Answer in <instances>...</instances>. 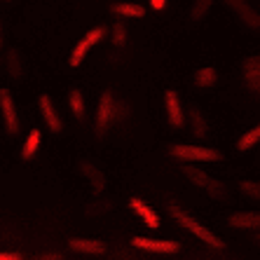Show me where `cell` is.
Segmentation results:
<instances>
[{
	"mask_svg": "<svg viewBox=\"0 0 260 260\" xmlns=\"http://www.w3.org/2000/svg\"><path fill=\"white\" fill-rule=\"evenodd\" d=\"M129 115V106L124 101H117L113 91H103L96 106V120H94V132L99 136L108 132L110 127H115L117 122H122Z\"/></svg>",
	"mask_w": 260,
	"mask_h": 260,
	"instance_id": "1",
	"label": "cell"
},
{
	"mask_svg": "<svg viewBox=\"0 0 260 260\" xmlns=\"http://www.w3.org/2000/svg\"><path fill=\"white\" fill-rule=\"evenodd\" d=\"M169 216L176 220V225H178V228H183V230L192 232V235L197 237L202 244H206V246L216 248V251H223V248H225V242L220 239V237H216L211 230H209V228H206V225H202L197 218H192L188 211H183L181 206L171 204V206H169Z\"/></svg>",
	"mask_w": 260,
	"mask_h": 260,
	"instance_id": "2",
	"label": "cell"
},
{
	"mask_svg": "<svg viewBox=\"0 0 260 260\" xmlns=\"http://www.w3.org/2000/svg\"><path fill=\"white\" fill-rule=\"evenodd\" d=\"M169 155L178 162L200 164V162H218L223 157L220 150L209 148V145H194V143H174L169 145Z\"/></svg>",
	"mask_w": 260,
	"mask_h": 260,
	"instance_id": "3",
	"label": "cell"
},
{
	"mask_svg": "<svg viewBox=\"0 0 260 260\" xmlns=\"http://www.w3.org/2000/svg\"><path fill=\"white\" fill-rule=\"evenodd\" d=\"M103 38H106V28H103V26H96V28L87 30L85 36L80 38V43L71 49V56H68V63H71V68H78L80 63L85 61V56L89 54V52L96 47L99 43H101Z\"/></svg>",
	"mask_w": 260,
	"mask_h": 260,
	"instance_id": "4",
	"label": "cell"
},
{
	"mask_svg": "<svg viewBox=\"0 0 260 260\" xmlns=\"http://www.w3.org/2000/svg\"><path fill=\"white\" fill-rule=\"evenodd\" d=\"M132 246L155 255H176L181 251V244L174 239H150V237H132Z\"/></svg>",
	"mask_w": 260,
	"mask_h": 260,
	"instance_id": "5",
	"label": "cell"
},
{
	"mask_svg": "<svg viewBox=\"0 0 260 260\" xmlns=\"http://www.w3.org/2000/svg\"><path fill=\"white\" fill-rule=\"evenodd\" d=\"M164 113H167V120L174 129H183L188 124V117H185V110H183L181 96L176 89H167L164 91Z\"/></svg>",
	"mask_w": 260,
	"mask_h": 260,
	"instance_id": "6",
	"label": "cell"
},
{
	"mask_svg": "<svg viewBox=\"0 0 260 260\" xmlns=\"http://www.w3.org/2000/svg\"><path fill=\"white\" fill-rule=\"evenodd\" d=\"M185 176L188 178H192L194 185H200V188H204L206 192L211 194L213 200H223L225 197V185L220 181H216V178H211L209 174H204L202 169H194V167H185Z\"/></svg>",
	"mask_w": 260,
	"mask_h": 260,
	"instance_id": "7",
	"label": "cell"
},
{
	"mask_svg": "<svg viewBox=\"0 0 260 260\" xmlns=\"http://www.w3.org/2000/svg\"><path fill=\"white\" fill-rule=\"evenodd\" d=\"M0 115H3V122H5V129L10 134L19 132V113H17V103H14V96L10 94V89H0Z\"/></svg>",
	"mask_w": 260,
	"mask_h": 260,
	"instance_id": "8",
	"label": "cell"
},
{
	"mask_svg": "<svg viewBox=\"0 0 260 260\" xmlns=\"http://www.w3.org/2000/svg\"><path fill=\"white\" fill-rule=\"evenodd\" d=\"M38 108H40V115H43V122L47 124V129L52 134H61L63 132V122H61V115L56 110L54 101L49 94H40L38 96Z\"/></svg>",
	"mask_w": 260,
	"mask_h": 260,
	"instance_id": "9",
	"label": "cell"
},
{
	"mask_svg": "<svg viewBox=\"0 0 260 260\" xmlns=\"http://www.w3.org/2000/svg\"><path fill=\"white\" fill-rule=\"evenodd\" d=\"M225 5L230 7L232 12L239 17V21H244L248 28H260V14L248 5L246 0H225Z\"/></svg>",
	"mask_w": 260,
	"mask_h": 260,
	"instance_id": "10",
	"label": "cell"
},
{
	"mask_svg": "<svg viewBox=\"0 0 260 260\" xmlns=\"http://www.w3.org/2000/svg\"><path fill=\"white\" fill-rule=\"evenodd\" d=\"M242 78L248 89L260 96V56H248V59H244Z\"/></svg>",
	"mask_w": 260,
	"mask_h": 260,
	"instance_id": "11",
	"label": "cell"
},
{
	"mask_svg": "<svg viewBox=\"0 0 260 260\" xmlns=\"http://www.w3.org/2000/svg\"><path fill=\"white\" fill-rule=\"evenodd\" d=\"M71 251L80 255H101L106 253V244L101 239H89V237H73L71 242H68Z\"/></svg>",
	"mask_w": 260,
	"mask_h": 260,
	"instance_id": "12",
	"label": "cell"
},
{
	"mask_svg": "<svg viewBox=\"0 0 260 260\" xmlns=\"http://www.w3.org/2000/svg\"><path fill=\"white\" fill-rule=\"evenodd\" d=\"M129 206H132V211L136 213V216L141 218L145 223V228H150V230H157L159 228V216H157V211L152 209V206H148L141 197H132L129 200Z\"/></svg>",
	"mask_w": 260,
	"mask_h": 260,
	"instance_id": "13",
	"label": "cell"
},
{
	"mask_svg": "<svg viewBox=\"0 0 260 260\" xmlns=\"http://www.w3.org/2000/svg\"><path fill=\"white\" fill-rule=\"evenodd\" d=\"M228 225L237 230H260V211H237L228 218Z\"/></svg>",
	"mask_w": 260,
	"mask_h": 260,
	"instance_id": "14",
	"label": "cell"
},
{
	"mask_svg": "<svg viewBox=\"0 0 260 260\" xmlns=\"http://www.w3.org/2000/svg\"><path fill=\"white\" fill-rule=\"evenodd\" d=\"M80 174L85 176L87 181L91 183V190H94V192H101L103 188H106V176L101 174V171L96 169V167H94V164H89V162H80Z\"/></svg>",
	"mask_w": 260,
	"mask_h": 260,
	"instance_id": "15",
	"label": "cell"
},
{
	"mask_svg": "<svg viewBox=\"0 0 260 260\" xmlns=\"http://www.w3.org/2000/svg\"><path fill=\"white\" fill-rule=\"evenodd\" d=\"M218 78H220V75H218L216 68H213V66H204V68H197L192 82H194V87H197V89H211V87H216Z\"/></svg>",
	"mask_w": 260,
	"mask_h": 260,
	"instance_id": "16",
	"label": "cell"
},
{
	"mask_svg": "<svg viewBox=\"0 0 260 260\" xmlns=\"http://www.w3.org/2000/svg\"><path fill=\"white\" fill-rule=\"evenodd\" d=\"M110 12L120 19H141L145 17V7L136 5V3H115V5H110Z\"/></svg>",
	"mask_w": 260,
	"mask_h": 260,
	"instance_id": "17",
	"label": "cell"
},
{
	"mask_svg": "<svg viewBox=\"0 0 260 260\" xmlns=\"http://www.w3.org/2000/svg\"><path fill=\"white\" fill-rule=\"evenodd\" d=\"M40 143H43V132L38 127H33L28 132V136H26V141H24V148H21V157L28 162V159H33L36 157V152L40 150Z\"/></svg>",
	"mask_w": 260,
	"mask_h": 260,
	"instance_id": "18",
	"label": "cell"
},
{
	"mask_svg": "<svg viewBox=\"0 0 260 260\" xmlns=\"http://www.w3.org/2000/svg\"><path fill=\"white\" fill-rule=\"evenodd\" d=\"M190 124H192V134L194 139H206L209 136V124H206V117L197 106H190Z\"/></svg>",
	"mask_w": 260,
	"mask_h": 260,
	"instance_id": "19",
	"label": "cell"
},
{
	"mask_svg": "<svg viewBox=\"0 0 260 260\" xmlns=\"http://www.w3.org/2000/svg\"><path fill=\"white\" fill-rule=\"evenodd\" d=\"M258 143H260V122L255 124V127L248 129L244 136H239V141H237V150L246 152V150H251V148H255Z\"/></svg>",
	"mask_w": 260,
	"mask_h": 260,
	"instance_id": "20",
	"label": "cell"
},
{
	"mask_svg": "<svg viewBox=\"0 0 260 260\" xmlns=\"http://www.w3.org/2000/svg\"><path fill=\"white\" fill-rule=\"evenodd\" d=\"M68 108H71L73 117L75 120H82L85 117V96L80 89H71L68 91Z\"/></svg>",
	"mask_w": 260,
	"mask_h": 260,
	"instance_id": "21",
	"label": "cell"
},
{
	"mask_svg": "<svg viewBox=\"0 0 260 260\" xmlns=\"http://www.w3.org/2000/svg\"><path fill=\"white\" fill-rule=\"evenodd\" d=\"M7 73H10V78H21L24 75V71H21V54L17 49H10V54H7Z\"/></svg>",
	"mask_w": 260,
	"mask_h": 260,
	"instance_id": "22",
	"label": "cell"
},
{
	"mask_svg": "<svg viewBox=\"0 0 260 260\" xmlns=\"http://www.w3.org/2000/svg\"><path fill=\"white\" fill-rule=\"evenodd\" d=\"M211 3H213V0H194V3H192L190 19H192L194 24H197V21H202V19L209 14V10H211Z\"/></svg>",
	"mask_w": 260,
	"mask_h": 260,
	"instance_id": "23",
	"label": "cell"
},
{
	"mask_svg": "<svg viewBox=\"0 0 260 260\" xmlns=\"http://www.w3.org/2000/svg\"><path fill=\"white\" fill-rule=\"evenodd\" d=\"M239 192H242L246 200L260 202V183L258 181H242L239 183Z\"/></svg>",
	"mask_w": 260,
	"mask_h": 260,
	"instance_id": "24",
	"label": "cell"
},
{
	"mask_svg": "<svg viewBox=\"0 0 260 260\" xmlns=\"http://www.w3.org/2000/svg\"><path fill=\"white\" fill-rule=\"evenodd\" d=\"M110 40H113V45H115V47L127 45V26L122 24V21L113 24V28H110Z\"/></svg>",
	"mask_w": 260,
	"mask_h": 260,
	"instance_id": "25",
	"label": "cell"
},
{
	"mask_svg": "<svg viewBox=\"0 0 260 260\" xmlns=\"http://www.w3.org/2000/svg\"><path fill=\"white\" fill-rule=\"evenodd\" d=\"M167 5H169V0H150V7L155 10V12H164Z\"/></svg>",
	"mask_w": 260,
	"mask_h": 260,
	"instance_id": "26",
	"label": "cell"
},
{
	"mask_svg": "<svg viewBox=\"0 0 260 260\" xmlns=\"http://www.w3.org/2000/svg\"><path fill=\"white\" fill-rule=\"evenodd\" d=\"M0 260H24V255L12 253V251H0Z\"/></svg>",
	"mask_w": 260,
	"mask_h": 260,
	"instance_id": "27",
	"label": "cell"
},
{
	"mask_svg": "<svg viewBox=\"0 0 260 260\" xmlns=\"http://www.w3.org/2000/svg\"><path fill=\"white\" fill-rule=\"evenodd\" d=\"M36 260H61V255L59 253H49V255H40V258H36Z\"/></svg>",
	"mask_w": 260,
	"mask_h": 260,
	"instance_id": "28",
	"label": "cell"
},
{
	"mask_svg": "<svg viewBox=\"0 0 260 260\" xmlns=\"http://www.w3.org/2000/svg\"><path fill=\"white\" fill-rule=\"evenodd\" d=\"M0 45H3V28H0Z\"/></svg>",
	"mask_w": 260,
	"mask_h": 260,
	"instance_id": "29",
	"label": "cell"
}]
</instances>
